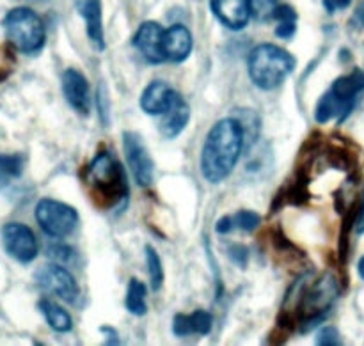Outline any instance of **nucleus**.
Wrapping results in <instances>:
<instances>
[{
  "label": "nucleus",
  "instance_id": "nucleus-1",
  "mask_svg": "<svg viewBox=\"0 0 364 346\" xmlns=\"http://www.w3.org/2000/svg\"><path fill=\"white\" fill-rule=\"evenodd\" d=\"M245 131L240 121L233 117L220 119L206 135L201 155L203 176L210 183L226 180L240 160Z\"/></svg>",
  "mask_w": 364,
  "mask_h": 346
},
{
  "label": "nucleus",
  "instance_id": "nucleus-2",
  "mask_svg": "<svg viewBox=\"0 0 364 346\" xmlns=\"http://www.w3.org/2000/svg\"><path fill=\"white\" fill-rule=\"evenodd\" d=\"M294 55H290L281 46L269 45V43L258 45L249 55V77L252 84L263 91L279 87L294 71Z\"/></svg>",
  "mask_w": 364,
  "mask_h": 346
},
{
  "label": "nucleus",
  "instance_id": "nucleus-3",
  "mask_svg": "<svg viewBox=\"0 0 364 346\" xmlns=\"http://www.w3.org/2000/svg\"><path fill=\"white\" fill-rule=\"evenodd\" d=\"M85 180L91 187L92 195L98 198L100 205L116 206L128 194L123 167L107 151L98 153L95 160L89 163Z\"/></svg>",
  "mask_w": 364,
  "mask_h": 346
},
{
  "label": "nucleus",
  "instance_id": "nucleus-4",
  "mask_svg": "<svg viewBox=\"0 0 364 346\" xmlns=\"http://www.w3.org/2000/svg\"><path fill=\"white\" fill-rule=\"evenodd\" d=\"M9 41L21 53H38L45 46V25L41 18L28 7H16L4 18Z\"/></svg>",
  "mask_w": 364,
  "mask_h": 346
},
{
  "label": "nucleus",
  "instance_id": "nucleus-5",
  "mask_svg": "<svg viewBox=\"0 0 364 346\" xmlns=\"http://www.w3.org/2000/svg\"><path fill=\"white\" fill-rule=\"evenodd\" d=\"M338 295H340V286H338L336 277L331 274H326L309 290L302 291L295 316L299 322L306 323L304 330L315 327L326 316V311L333 306Z\"/></svg>",
  "mask_w": 364,
  "mask_h": 346
},
{
  "label": "nucleus",
  "instance_id": "nucleus-6",
  "mask_svg": "<svg viewBox=\"0 0 364 346\" xmlns=\"http://www.w3.org/2000/svg\"><path fill=\"white\" fill-rule=\"evenodd\" d=\"M36 220L48 237L64 238L75 231L78 213L73 206L55 199H41L36 206Z\"/></svg>",
  "mask_w": 364,
  "mask_h": 346
},
{
  "label": "nucleus",
  "instance_id": "nucleus-7",
  "mask_svg": "<svg viewBox=\"0 0 364 346\" xmlns=\"http://www.w3.org/2000/svg\"><path fill=\"white\" fill-rule=\"evenodd\" d=\"M123 146L128 167H130L135 181L141 187H149L153 183V176H155V163L149 156L148 148L142 142V137L134 131H124Z\"/></svg>",
  "mask_w": 364,
  "mask_h": 346
},
{
  "label": "nucleus",
  "instance_id": "nucleus-8",
  "mask_svg": "<svg viewBox=\"0 0 364 346\" xmlns=\"http://www.w3.org/2000/svg\"><path fill=\"white\" fill-rule=\"evenodd\" d=\"M36 283L43 290L50 291L55 297H59L60 301L70 302V304H75L78 295H80V290H78V284L75 281V277L64 266L57 265V263H50V265L41 266L36 272Z\"/></svg>",
  "mask_w": 364,
  "mask_h": 346
},
{
  "label": "nucleus",
  "instance_id": "nucleus-9",
  "mask_svg": "<svg viewBox=\"0 0 364 346\" xmlns=\"http://www.w3.org/2000/svg\"><path fill=\"white\" fill-rule=\"evenodd\" d=\"M2 242L7 254L20 263L34 261L38 256V240L31 227L20 222H9L2 227Z\"/></svg>",
  "mask_w": 364,
  "mask_h": 346
},
{
  "label": "nucleus",
  "instance_id": "nucleus-10",
  "mask_svg": "<svg viewBox=\"0 0 364 346\" xmlns=\"http://www.w3.org/2000/svg\"><path fill=\"white\" fill-rule=\"evenodd\" d=\"M134 45L148 63L160 64L167 60L164 53V28L156 21H146L139 27Z\"/></svg>",
  "mask_w": 364,
  "mask_h": 346
},
{
  "label": "nucleus",
  "instance_id": "nucleus-11",
  "mask_svg": "<svg viewBox=\"0 0 364 346\" xmlns=\"http://www.w3.org/2000/svg\"><path fill=\"white\" fill-rule=\"evenodd\" d=\"M210 7L220 23L233 31L244 28L252 16L249 0H210Z\"/></svg>",
  "mask_w": 364,
  "mask_h": 346
},
{
  "label": "nucleus",
  "instance_id": "nucleus-12",
  "mask_svg": "<svg viewBox=\"0 0 364 346\" xmlns=\"http://www.w3.org/2000/svg\"><path fill=\"white\" fill-rule=\"evenodd\" d=\"M63 91L66 102L77 110L78 114L89 112V84L87 78L75 67H68L63 73Z\"/></svg>",
  "mask_w": 364,
  "mask_h": 346
},
{
  "label": "nucleus",
  "instance_id": "nucleus-13",
  "mask_svg": "<svg viewBox=\"0 0 364 346\" xmlns=\"http://www.w3.org/2000/svg\"><path fill=\"white\" fill-rule=\"evenodd\" d=\"M192 52V34L185 25H173L164 31V53L171 63H183Z\"/></svg>",
  "mask_w": 364,
  "mask_h": 346
},
{
  "label": "nucleus",
  "instance_id": "nucleus-14",
  "mask_svg": "<svg viewBox=\"0 0 364 346\" xmlns=\"http://www.w3.org/2000/svg\"><path fill=\"white\" fill-rule=\"evenodd\" d=\"M178 92H174L166 82L155 80L144 89L141 96V109L149 116H162L171 105Z\"/></svg>",
  "mask_w": 364,
  "mask_h": 346
},
{
  "label": "nucleus",
  "instance_id": "nucleus-15",
  "mask_svg": "<svg viewBox=\"0 0 364 346\" xmlns=\"http://www.w3.org/2000/svg\"><path fill=\"white\" fill-rule=\"evenodd\" d=\"M77 9L84 18L87 36L98 50L105 48V34H103L102 2L100 0H77Z\"/></svg>",
  "mask_w": 364,
  "mask_h": 346
},
{
  "label": "nucleus",
  "instance_id": "nucleus-16",
  "mask_svg": "<svg viewBox=\"0 0 364 346\" xmlns=\"http://www.w3.org/2000/svg\"><path fill=\"white\" fill-rule=\"evenodd\" d=\"M164 119L160 123V131L166 139H174L185 130V126L188 124L191 119V109H188L187 102L181 98L180 94H176L173 105L162 114Z\"/></svg>",
  "mask_w": 364,
  "mask_h": 346
},
{
  "label": "nucleus",
  "instance_id": "nucleus-17",
  "mask_svg": "<svg viewBox=\"0 0 364 346\" xmlns=\"http://www.w3.org/2000/svg\"><path fill=\"white\" fill-rule=\"evenodd\" d=\"M361 91H364V73L359 70L334 80L333 87L329 89L331 94L347 109V112H350L352 107H354L355 96Z\"/></svg>",
  "mask_w": 364,
  "mask_h": 346
},
{
  "label": "nucleus",
  "instance_id": "nucleus-18",
  "mask_svg": "<svg viewBox=\"0 0 364 346\" xmlns=\"http://www.w3.org/2000/svg\"><path fill=\"white\" fill-rule=\"evenodd\" d=\"M213 325V318L208 311H196L192 315H176L173 322V333L180 337L206 336Z\"/></svg>",
  "mask_w": 364,
  "mask_h": 346
},
{
  "label": "nucleus",
  "instance_id": "nucleus-19",
  "mask_svg": "<svg viewBox=\"0 0 364 346\" xmlns=\"http://www.w3.org/2000/svg\"><path fill=\"white\" fill-rule=\"evenodd\" d=\"M39 309H41L46 323H48L55 333H70V330L73 329V320H71L70 313L64 308H60L59 304H55V302L48 301V298H43V301L39 302Z\"/></svg>",
  "mask_w": 364,
  "mask_h": 346
},
{
  "label": "nucleus",
  "instance_id": "nucleus-20",
  "mask_svg": "<svg viewBox=\"0 0 364 346\" xmlns=\"http://www.w3.org/2000/svg\"><path fill=\"white\" fill-rule=\"evenodd\" d=\"M124 304L127 309L135 316H142L148 311V306H146V286L144 283H141L139 279H132L128 284L127 290V298H124Z\"/></svg>",
  "mask_w": 364,
  "mask_h": 346
},
{
  "label": "nucleus",
  "instance_id": "nucleus-21",
  "mask_svg": "<svg viewBox=\"0 0 364 346\" xmlns=\"http://www.w3.org/2000/svg\"><path fill=\"white\" fill-rule=\"evenodd\" d=\"M146 263H148V274L149 281H151V288L155 291H159L164 284V266L162 259L156 254L155 249L151 245L146 247Z\"/></svg>",
  "mask_w": 364,
  "mask_h": 346
},
{
  "label": "nucleus",
  "instance_id": "nucleus-22",
  "mask_svg": "<svg viewBox=\"0 0 364 346\" xmlns=\"http://www.w3.org/2000/svg\"><path fill=\"white\" fill-rule=\"evenodd\" d=\"M251 2L252 16L259 21H267L274 18V13L277 9V0H249Z\"/></svg>",
  "mask_w": 364,
  "mask_h": 346
},
{
  "label": "nucleus",
  "instance_id": "nucleus-23",
  "mask_svg": "<svg viewBox=\"0 0 364 346\" xmlns=\"http://www.w3.org/2000/svg\"><path fill=\"white\" fill-rule=\"evenodd\" d=\"M259 222H262V219H259L258 213L249 212V210H242L233 217L235 227L242 231H255L259 226Z\"/></svg>",
  "mask_w": 364,
  "mask_h": 346
},
{
  "label": "nucleus",
  "instance_id": "nucleus-24",
  "mask_svg": "<svg viewBox=\"0 0 364 346\" xmlns=\"http://www.w3.org/2000/svg\"><path fill=\"white\" fill-rule=\"evenodd\" d=\"M23 158L20 155H0V173L18 176L21 173Z\"/></svg>",
  "mask_w": 364,
  "mask_h": 346
},
{
  "label": "nucleus",
  "instance_id": "nucleus-25",
  "mask_svg": "<svg viewBox=\"0 0 364 346\" xmlns=\"http://www.w3.org/2000/svg\"><path fill=\"white\" fill-rule=\"evenodd\" d=\"M316 343L318 345H326V346H336L341 343L340 340V333H338L336 327H326L318 333L316 336Z\"/></svg>",
  "mask_w": 364,
  "mask_h": 346
},
{
  "label": "nucleus",
  "instance_id": "nucleus-26",
  "mask_svg": "<svg viewBox=\"0 0 364 346\" xmlns=\"http://www.w3.org/2000/svg\"><path fill=\"white\" fill-rule=\"evenodd\" d=\"M48 254L52 256L53 259H57V261H71V258H73V251H71L70 247H66V245H52V247L48 249Z\"/></svg>",
  "mask_w": 364,
  "mask_h": 346
},
{
  "label": "nucleus",
  "instance_id": "nucleus-27",
  "mask_svg": "<svg viewBox=\"0 0 364 346\" xmlns=\"http://www.w3.org/2000/svg\"><path fill=\"white\" fill-rule=\"evenodd\" d=\"M297 31V21H279L276 28V34L283 39H290Z\"/></svg>",
  "mask_w": 364,
  "mask_h": 346
},
{
  "label": "nucleus",
  "instance_id": "nucleus-28",
  "mask_svg": "<svg viewBox=\"0 0 364 346\" xmlns=\"http://www.w3.org/2000/svg\"><path fill=\"white\" fill-rule=\"evenodd\" d=\"M230 256L237 265H245V259H247V249L242 247V245H233L230 249Z\"/></svg>",
  "mask_w": 364,
  "mask_h": 346
},
{
  "label": "nucleus",
  "instance_id": "nucleus-29",
  "mask_svg": "<svg viewBox=\"0 0 364 346\" xmlns=\"http://www.w3.org/2000/svg\"><path fill=\"white\" fill-rule=\"evenodd\" d=\"M217 233L220 234H226V233H231V231L235 229V224H233V217H223V219L217 222L215 226Z\"/></svg>",
  "mask_w": 364,
  "mask_h": 346
},
{
  "label": "nucleus",
  "instance_id": "nucleus-30",
  "mask_svg": "<svg viewBox=\"0 0 364 346\" xmlns=\"http://www.w3.org/2000/svg\"><path fill=\"white\" fill-rule=\"evenodd\" d=\"M352 0H326V6L329 9V13H333L334 9H345V7L350 6Z\"/></svg>",
  "mask_w": 364,
  "mask_h": 346
},
{
  "label": "nucleus",
  "instance_id": "nucleus-31",
  "mask_svg": "<svg viewBox=\"0 0 364 346\" xmlns=\"http://www.w3.org/2000/svg\"><path fill=\"white\" fill-rule=\"evenodd\" d=\"M355 16H358V20L364 25V4H361V6L358 7V11H355Z\"/></svg>",
  "mask_w": 364,
  "mask_h": 346
},
{
  "label": "nucleus",
  "instance_id": "nucleus-32",
  "mask_svg": "<svg viewBox=\"0 0 364 346\" xmlns=\"http://www.w3.org/2000/svg\"><path fill=\"white\" fill-rule=\"evenodd\" d=\"M358 270H359V276L364 279V256L361 259H359V265H358Z\"/></svg>",
  "mask_w": 364,
  "mask_h": 346
},
{
  "label": "nucleus",
  "instance_id": "nucleus-33",
  "mask_svg": "<svg viewBox=\"0 0 364 346\" xmlns=\"http://www.w3.org/2000/svg\"><path fill=\"white\" fill-rule=\"evenodd\" d=\"M359 229L364 231V215H363V220H361V226H359Z\"/></svg>",
  "mask_w": 364,
  "mask_h": 346
}]
</instances>
